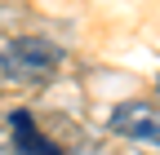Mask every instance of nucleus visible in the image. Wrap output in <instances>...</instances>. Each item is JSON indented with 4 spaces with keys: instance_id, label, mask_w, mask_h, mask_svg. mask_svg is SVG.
<instances>
[{
    "instance_id": "obj_2",
    "label": "nucleus",
    "mask_w": 160,
    "mask_h": 155,
    "mask_svg": "<svg viewBox=\"0 0 160 155\" xmlns=\"http://www.w3.org/2000/svg\"><path fill=\"white\" fill-rule=\"evenodd\" d=\"M111 133L160 146V102H120L111 111Z\"/></svg>"
},
{
    "instance_id": "obj_3",
    "label": "nucleus",
    "mask_w": 160,
    "mask_h": 155,
    "mask_svg": "<svg viewBox=\"0 0 160 155\" xmlns=\"http://www.w3.org/2000/svg\"><path fill=\"white\" fill-rule=\"evenodd\" d=\"M9 129H13V151L18 155H62L45 133L36 129V120H31L27 111H13L9 115Z\"/></svg>"
},
{
    "instance_id": "obj_1",
    "label": "nucleus",
    "mask_w": 160,
    "mask_h": 155,
    "mask_svg": "<svg viewBox=\"0 0 160 155\" xmlns=\"http://www.w3.org/2000/svg\"><path fill=\"white\" fill-rule=\"evenodd\" d=\"M62 62V49L49 45V40H36V35H22V40H9L5 53H0V71L18 84H36V80H49Z\"/></svg>"
}]
</instances>
